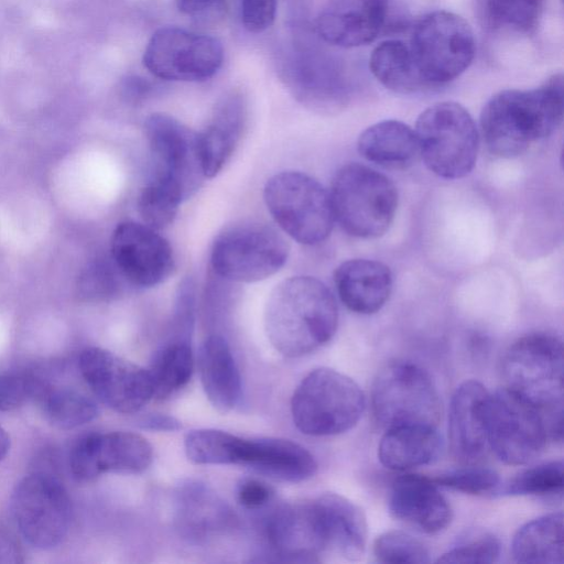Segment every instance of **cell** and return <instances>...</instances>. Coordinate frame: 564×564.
I'll return each mask as SVG.
<instances>
[{
	"label": "cell",
	"instance_id": "obj_1",
	"mask_svg": "<svg viewBox=\"0 0 564 564\" xmlns=\"http://www.w3.org/2000/svg\"><path fill=\"white\" fill-rule=\"evenodd\" d=\"M563 104L561 74L536 88L499 91L480 115V132L487 149L499 158L521 155L558 128Z\"/></svg>",
	"mask_w": 564,
	"mask_h": 564
},
{
	"label": "cell",
	"instance_id": "obj_2",
	"mask_svg": "<svg viewBox=\"0 0 564 564\" xmlns=\"http://www.w3.org/2000/svg\"><path fill=\"white\" fill-rule=\"evenodd\" d=\"M338 308L330 290L313 276L280 282L265 305L268 338L285 357H300L326 344L335 334Z\"/></svg>",
	"mask_w": 564,
	"mask_h": 564
},
{
	"label": "cell",
	"instance_id": "obj_3",
	"mask_svg": "<svg viewBox=\"0 0 564 564\" xmlns=\"http://www.w3.org/2000/svg\"><path fill=\"white\" fill-rule=\"evenodd\" d=\"M506 388L538 408L551 438H562L563 346L554 335L533 333L516 340L502 359Z\"/></svg>",
	"mask_w": 564,
	"mask_h": 564
},
{
	"label": "cell",
	"instance_id": "obj_4",
	"mask_svg": "<svg viewBox=\"0 0 564 564\" xmlns=\"http://www.w3.org/2000/svg\"><path fill=\"white\" fill-rule=\"evenodd\" d=\"M329 198L334 218L349 235L377 238L393 220L398 192L384 174L359 163L341 166L335 174Z\"/></svg>",
	"mask_w": 564,
	"mask_h": 564
},
{
	"label": "cell",
	"instance_id": "obj_5",
	"mask_svg": "<svg viewBox=\"0 0 564 564\" xmlns=\"http://www.w3.org/2000/svg\"><path fill=\"white\" fill-rule=\"evenodd\" d=\"M365 409L360 387L329 368L311 371L296 387L291 412L295 426L306 435L330 436L352 429Z\"/></svg>",
	"mask_w": 564,
	"mask_h": 564
},
{
	"label": "cell",
	"instance_id": "obj_6",
	"mask_svg": "<svg viewBox=\"0 0 564 564\" xmlns=\"http://www.w3.org/2000/svg\"><path fill=\"white\" fill-rule=\"evenodd\" d=\"M415 135L427 169L443 178L466 176L478 154V131L459 104L443 101L426 108L416 120Z\"/></svg>",
	"mask_w": 564,
	"mask_h": 564
},
{
	"label": "cell",
	"instance_id": "obj_7",
	"mask_svg": "<svg viewBox=\"0 0 564 564\" xmlns=\"http://www.w3.org/2000/svg\"><path fill=\"white\" fill-rule=\"evenodd\" d=\"M408 46L424 87L457 78L469 67L476 52L470 25L448 11H434L421 18L412 29Z\"/></svg>",
	"mask_w": 564,
	"mask_h": 564
},
{
	"label": "cell",
	"instance_id": "obj_8",
	"mask_svg": "<svg viewBox=\"0 0 564 564\" xmlns=\"http://www.w3.org/2000/svg\"><path fill=\"white\" fill-rule=\"evenodd\" d=\"M263 198L274 221L297 242L316 245L329 236L335 219L329 193L312 176L278 173L268 180Z\"/></svg>",
	"mask_w": 564,
	"mask_h": 564
},
{
	"label": "cell",
	"instance_id": "obj_9",
	"mask_svg": "<svg viewBox=\"0 0 564 564\" xmlns=\"http://www.w3.org/2000/svg\"><path fill=\"white\" fill-rule=\"evenodd\" d=\"M289 245L272 226L241 221L220 232L212 247L210 264L228 282H257L276 273L286 262Z\"/></svg>",
	"mask_w": 564,
	"mask_h": 564
},
{
	"label": "cell",
	"instance_id": "obj_10",
	"mask_svg": "<svg viewBox=\"0 0 564 564\" xmlns=\"http://www.w3.org/2000/svg\"><path fill=\"white\" fill-rule=\"evenodd\" d=\"M371 406L384 429L422 424L436 426L442 414L438 391L431 376L409 361L387 364L375 378Z\"/></svg>",
	"mask_w": 564,
	"mask_h": 564
},
{
	"label": "cell",
	"instance_id": "obj_11",
	"mask_svg": "<svg viewBox=\"0 0 564 564\" xmlns=\"http://www.w3.org/2000/svg\"><path fill=\"white\" fill-rule=\"evenodd\" d=\"M486 429L488 446L509 465L531 462L550 437L543 413L506 387L489 393Z\"/></svg>",
	"mask_w": 564,
	"mask_h": 564
},
{
	"label": "cell",
	"instance_id": "obj_12",
	"mask_svg": "<svg viewBox=\"0 0 564 564\" xmlns=\"http://www.w3.org/2000/svg\"><path fill=\"white\" fill-rule=\"evenodd\" d=\"M294 35L282 63L285 86L312 110H339L347 101V88L336 58L310 34Z\"/></svg>",
	"mask_w": 564,
	"mask_h": 564
},
{
	"label": "cell",
	"instance_id": "obj_13",
	"mask_svg": "<svg viewBox=\"0 0 564 564\" xmlns=\"http://www.w3.org/2000/svg\"><path fill=\"white\" fill-rule=\"evenodd\" d=\"M144 133L153 164L151 180L173 189L182 200L189 198L206 178L198 133L166 113L149 116Z\"/></svg>",
	"mask_w": 564,
	"mask_h": 564
},
{
	"label": "cell",
	"instance_id": "obj_14",
	"mask_svg": "<svg viewBox=\"0 0 564 564\" xmlns=\"http://www.w3.org/2000/svg\"><path fill=\"white\" fill-rule=\"evenodd\" d=\"M11 512L20 533L31 545L51 549L59 544L68 531L70 500L54 476L33 473L17 485Z\"/></svg>",
	"mask_w": 564,
	"mask_h": 564
},
{
	"label": "cell",
	"instance_id": "obj_15",
	"mask_svg": "<svg viewBox=\"0 0 564 564\" xmlns=\"http://www.w3.org/2000/svg\"><path fill=\"white\" fill-rule=\"evenodd\" d=\"M223 61L224 48L216 37L176 26L155 31L143 54V65L153 76L177 82L208 79Z\"/></svg>",
	"mask_w": 564,
	"mask_h": 564
},
{
	"label": "cell",
	"instance_id": "obj_16",
	"mask_svg": "<svg viewBox=\"0 0 564 564\" xmlns=\"http://www.w3.org/2000/svg\"><path fill=\"white\" fill-rule=\"evenodd\" d=\"M79 369L95 395L117 412L135 413L154 397L148 369L106 349L86 348Z\"/></svg>",
	"mask_w": 564,
	"mask_h": 564
},
{
	"label": "cell",
	"instance_id": "obj_17",
	"mask_svg": "<svg viewBox=\"0 0 564 564\" xmlns=\"http://www.w3.org/2000/svg\"><path fill=\"white\" fill-rule=\"evenodd\" d=\"M110 257L122 278L141 288L164 282L175 268L170 242L143 223L118 224L110 240Z\"/></svg>",
	"mask_w": 564,
	"mask_h": 564
},
{
	"label": "cell",
	"instance_id": "obj_18",
	"mask_svg": "<svg viewBox=\"0 0 564 564\" xmlns=\"http://www.w3.org/2000/svg\"><path fill=\"white\" fill-rule=\"evenodd\" d=\"M153 458L150 443L131 432L91 433L72 448L69 467L78 481H90L105 473L138 474Z\"/></svg>",
	"mask_w": 564,
	"mask_h": 564
},
{
	"label": "cell",
	"instance_id": "obj_19",
	"mask_svg": "<svg viewBox=\"0 0 564 564\" xmlns=\"http://www.w3.org/2000/svg\"><path fill=\"white\" fill-rule=\"evenodd\" d=\"M267 536L275 552L295 562H316L327 549L316 501L286 505L268 520Z\"/></svg>",
	"mask_w": 564,
	"mask_h": 564
},
{
	"label": "cell",
	"instance_id": "obj_20",
	"mask_svg": "<svg viewBox=\"0 0 564 564\" xmlns=\"http://www.w3.org/2000/svg\"><path fill=\"white\" fill-rule=\"evenodd\" d=\"M388 0H328L316 20L318 37L338 47L371 43L386 22Z\"/></svg>",
	"mask_w": 564,
	"mask_h": 564
},
{
	"label": "cell",
	"instance_id": "obj_21",
	"mask_svg": "<svg viewBox=\"0 0 564 564\" xmlns=\"http://www.w3.org/2000/svg\"><path fill=\"white\" fill-rule=\"evenodd\" d=\"M489 392L476 380L460 383L451 400L448 441L453 456L464 464L477 462L487 441L486 409Z\"/></svg>",
	"mask_w": 564,
	"mask_h": 564
},
{
	"label": "cell",
	"instance_id": "obj_22",
	"mask_svg": "<svg viewBox=\"0 0 564 564\" xmlns=\"http://www.w3.org/2000/svg\"><path fill=\"white\" fill-rule=\"evenodd\" d=\"M388 507L398 520L423 533L443 531L452 520V510L431 479L413 474L395 478L391 485Z\"/></svg>",
	"mask_w": 564,
	"mask_h": 564
},
{
	"label": "cell",
	"instance_id": "obj_23",
	"mask_svg": "<svg viewBox=\"0 0 564 564\" xmlns=\"http://www.w3.org/2000/svg\"><path fill=\"white\" fill-rule=\"evenodd\" d=\"M247 123V102L240 91L224 95L207 126L198 133V152L206 177H214L234 154Z\"/></svg>",
	"mask_w": 564,
	"mask_h": 564
},
{
	"label": "cell",
	"instance_id": "obj_24",
	"mask_svg": "<svg viewBox=\"0 0 564 564\" xmlns=\"http://www.w3.org/2000/svg\"><path fill=\"white\" fill-rule=\"evenodd\" d=\"M334 283L340 301L358 314H373L388 301L392 274L382 262L352 259L343 262L334 272Z\"/></svg>",
	"mask_w": 564,
	"mask_h": 564
},
{
	"label": "cell",
	"instance_id": "obj_25",
	"mask_svg": "<svg viewBox=\"0 0 564 564\" xmlns=\"http://www.w3.org/2000/svg\"><path fill=\"white\" fill-rule=\"evenodd\" d=\"M239 465L276 480L300 482L317 470L314 456L303 446L283 438L245 440Z\"/></svg>",
	"mask_w": 564,
	"mask_h": 564
},
{
	"label": "cell",
	"instance_id": "obj_26",
	"mask_svg": "<svg viewBox=\"0 0 564 564\" xmlns=\"http://www.w3.org/2000/svg\"><path fill=\"white\" fill-rule=\"evenodd\" d=\"M198 370L205 394L219 412L232 410L241 395V379L227 340L209 335L198 354Z\"/></svg>",
	"mask_w": 564,
	"mask_h": 564
},
{
	"label": "cell",
	"instance_id": "obj_27",
	"mask_svg": "<svg viewBox=\"0 0 564 564\" xmlns=\"http://www.w3.org/2000/svg\"><path fill=\"white\" fill-rule=\"evenodd\" d=\"M378 445L380 463L393 470L431 464L440 456L443 441L436 426L411 424L386 429Z\"/></svg>",
	"mask_w": 564,
	"mask_h": 564
},
{
	"label": "cell",
	"instance_id": "obj_28",
	"mask_svg": "<svg viewBox=\"0 0 564 564\" xmlns=\"http://www.w3.org/2000/svg\"><path fill=\"white\" fill-rule=\"evenodd\" d=\"M324 524L327 549L347 560H359L367 543V521L362 510L337 494H325L315 500Z\"/></svg>",
	"mask_w": 564,
	"mask_h": 564
},
{
	"label": "cell",
	"instance_id": "obj_29",
	"mask_svg": "<svg viewBox=\"0 0 564 564\" xmlns=\"http://www.w3.org/2000/svg\"><path fill=\"white\" fill-rule=\"evenodd\" d=\"M358 151L367 161L389 170L408 169L420 154L415 132L398 120L367 128L358 139Z\"/></svg>",
	"mask_w": 564,
	"mask_h": 564
},
{
	"label": "cell",
	"instance_id": "obj_30",
	"mask_svg": "<svg viewBox=\"0 0 564 564\" xmlns=\"http://www.w3.org/2000/svg\"><path fill=\"white\" fill-rule=\"evenodd\" d=\"M176 514L184 533L196 539L225 529L232 520L228 506L198 482H187L178 489Z\"/></svg>",
	"mask_w": 564,
	"mask_h": 564
},
{
	"label": "cell",
	"instance_id": "obj_31",
	"mask_svg": "<svg viewBox=\"0 0 564 564\" xmlns=\"http://www.w3.org/2000/svg\"><path fill=\"white\" fill-rule=\"evenodd\" d=\"M511 553L518 563H563V514L552 512L523 524L514 534Z\"/></svg>",
	"mask_w": 564,
	"mask_h": 564
},
{
	"label": "cell",
	"instance_id": "obj_32",
	"mask_svg": "<svg viewBox=\"0 0 564 564\" xmlns=\"http://www.w3.org/2000/svg\"><path fill=\"white\" fill-rule=\"evenodd\" d=\"M369 68L377 80L394 93L409 94L424 87L414 66L408 43L386 40L369 57Z\"/></svg>",
	"mask_w": 564,
	"mask_h": 564
},
{
	"label": "cell",
	"instance_id": "obj_33",
	"mask_svg": "<svg viewBox=\"0 0 564 564\" xmlns=\"http://www.w3.org/2000/svg\"><path fill=\"white\" fill-rule=\"evenodd\" d=\"M191 339L172 337L155 352L148 369L154 397L164 398L185 386L193 372Z\"/></svg>",
	"mask_w": 564,
	"mask_h": 564
},
{
	"label": "cell",
	"instance_id": "obj_34",
	"mask_svg": "<svg viewBox=\"0 0 564 564\" xmlns=\"http://www.w3.org/2000/svg\"><path fill=\"white\" fill-rule=\"evenodd\" d=\"M37 398L47 420L59 429H74L94 420L98 413L95 401L68 387H51L44 382Z\"/></svg>",
	"mask_w": 564,
	"mask_h": 564
},
{
	"label": "cell",
	"instance_id": "obj_35",
	"mask_svg": "<svg viewBox=\"0 0 564 564\" xmlns=\"http://www.w3.org/2000/svg\"><path fill=\"white\" fill-rule=\"evenodd\" d=\"M245 438L213 430H193L186 434L184 448L187 458L198 465H239Z\"/></svg>",
	"mask_w": 564,
	"mask_h": 564
},
{
	"label": "cell",
	"instance_id": "obj_36",
	"mask_svg": "<svg viewBox=\"0 0 564 564\" xmlns=\"http://www.w3.org/2000/svg\"><path fill=\"white\" fill-rule=\"evenodd\" d=\"M563 478V463L552 460L520 471L503 487L498 486L494 494L501 496H556L562 494Z\"/></svg>",
	"mask_w": 564,
	"mask_h": 564
},
{
	"label": "cell",
	"instance_id": "obj_37",
	"mask_svg": "<svg viewBox=\"0 0 564 564\" xmlns=\"http://www.w3.org/2000/svg\"><path fill=\"white\" fill-rule=\"evenodd\" d=\"M182 202L173 189L150 180L139 193L137 208L144 225L160 230L173 223Z\"/></svg>",
	"mask_w": 564,
	"mask_h": 564
},
{
	"label": "cell",
	"instance_id": "obj_38",
	"mask_svg": "<svg viewBox=\"0 0 564 564\" xmlns=\"http://www.w3.org/2000/svg\"><path fill=\"white\" fill-rule=\"evenodd\" d=\"M489 22L522 33L533 31L542 13V0H485Z\"/></svg>",
	"mask_w": 564,
	"mask_h": 564
},
{
	"label": "cell",
	"instance_id": "obj_39",
	"mask_svg": "<svg viewBox=\"0 0 564 564\" xmlns=\"http://www.w3.org/2000/svg\"><path fill=\"white\" fill-rule=\"evenodd\" d=\"M124 280L110 258H97L87 264L78 280L79 295L87 301H107L120 293Z\"/></svg>",
	"mask_w": 564,
	"mask_h": 564
},
{
	"label": "cell",
	"instance_id": "obj_40",
	"mask_svg": "<svg viewBox=\"0 0 564 564\" xmlns=\"http://www.w3.org/2000/svg\"><path fill=\"white\" fill-rule=\"evenodd\" d=\"M373 554L381 563H429L426 546L411 534L403 531H387L373 543Z\"/></svg>",
	"mask_w": 564,
	"mask_h": 564
},
{
	"label": "cell",
	"instance_id": "obj_41",
	"mask_svg": "<svg viewBox=\"0 0 564 564\" xmlns=\"http://www.w3.org/2000/svg\"><path fill=\"white\" fill-rule=\"evenodd\" d=\"M437 486L465 494L482 495L495 492L499 486V475L488 467L466 466L441 474L433 480Z\"/></svg>",
	"mask_w": 564,
	"mask_h": 564
},
{
	"label": "cell",
	"instance_id": "obj_42",
	"mask_svg": "<svg viewBox=\"0 0 564 564\" xmlns=\"http://www.w3.org/2000/svg\"><path fill=\"white\" fill-rule=\"evenodd\" d=\"M500 555L499 540L489 533L476 534L455 544L438 563H494Z\"/></svg>",
	"mask_w": 564,
	"mask_h": 564
},
{
	"label": "cell",
	"instance_id": "obj_43",
	"mask_svg": "<svg viewBox=\"0 0 564 564\" xmlns=\"http://www.w3.org/2000/svg\"><path fill=\"white\" fill-rule=\"evenodd\" d=\"M44 382L32 372L0 373V411L15 410L30 399L37 398Z\"/></svg>",
	"mask_w": 564,
	"mask_h": 564
},
{
	"label": "cell",
	"instance_id": "obj_44",
	"mask_svg": "<svg viewBox=\"0 0 564 564\" xmlns=\"http://www.w3.org/2000/svg\"><path fill=\"white\" fill-rule=\"evenodd\" d=\"M276 0H241V20L250 33H261L274 22Z\"/></svg>",
	"mask_w": 564,
	"mask_h": 564
},
{
	"label": "cell",
	"instance_id": "obj_45",
	"mask_svg": "<svg viewBox=\"0 0 564 564\" xmlns=\"http://www.w3.org/2000/svg\"><path fill=\"white\" fill-rule=\"evenodd\" d=\"M237 496L243 507L256 509L270 501L273 490L262 481L247 479L239 485Z\"/></svg>",
	"mask_w": 564,
	"mask_h": 564
},
{
	"label": "cell",
	"instance_id": "obj_46",
	"mask_svg": "<svg viewBox=\"0 0 564 564\" xmlns=\"http://www.w3.org/2000/svg\"><path fill=\"white\" fill-rule=\"evenodd\" d=\"M21 562H23V553L19 543L10 532L0 527V563Z\"/></svg>",
	"mask_w": 564,
	"mask_h": 564
},
{
	"label": "cell",
	"instance_id": "obj_47",
	"mask_svg": "<svg viewBox=\"0 0 564 564\" xmlns=\"http://www.w3.org/2000/svg\"><path fill=\"white\" fill-rule=\"evenodd\" d=\"M152 90L151 84L139 77H130L124 82L123 85V96L124 98L132 104H138L139 101L147 98Z\"/></svg>",
	"mask_w": 564,
	"mask_h": 564
},
{
	"label": "cell",
	"instance_id": "obj_48",
	"mask_svg": "<svg viewBox=\"0 0 564 564\" xmlns=\"http://www.w3.org/2000/svg\"><path fill=\"white\" fill-rule=\"evenodd\" d=\"M141 427L153 431H175L181 427V424L172 416L151 414L141 420Z\"/></svg>",
	"mask_w": 564,
	"mask_h": 564
},
{
	"label": "cell",
	"instance_id": "obj_49",
	"mask_svg": "<svg viewBox=\"0 0 564 564\" xmlns=\"http://www.w3.org/2000/svg\"><path fill=\"white\" fill-rule=\"evenodd\" d=\"M218 0H177L178 8L185 13L197 14L214 6Z\"/></svg>",
	"mask_w": 564,
	"mask_h": 564
},
{
	"label": "cell",
	"instance_id": "obj_50",
	"mask_svg": "<svg viewBox=\"0 0 564 564\" xmlns=\"http://www.w3.org/2000/svg\"><path fill=\"white\" fill-rule=\"evenodd\" d=\"M10 448L8 433L0 426V460L7 455Z\"/></svg>",
	"mask_w": 564,
	"mask_h": 564
}]
</instances>
